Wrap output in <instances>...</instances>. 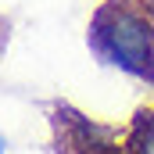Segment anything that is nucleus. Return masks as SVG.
<instances>
[{
    "instance_id": "f03ea898",
    "label": "nucleus",
    "mask_w": 154,
    "mask_h": 154,
    "mask_svg": "<svg viewBox=\"0 0 154 154\" xmlns=\"http://www.w3.org/2000/svg\"><path fill=\"white\" fill-rule=\"evenodd\" d=\"M129 151L133 154H154V111L140 115L136 129H133V140H129Z\"/></svg>"
},
{
    "instance_id": "f257e3e1",
    "label": "nucleus",
    "mask_w": 154,
    "mask_h": 154,
    "mask_svg": "<svg viewBox=\"0 0 154 154\" xmlns=\"http://www.w3.org/2000/svg\"><path fill=\"white\" fill-rule=\"evenodd\" d=\"M90 43L108 65L154 79V25L136 0H108L90 22Z\"/></svg>"
},
{
    "instance_id": "7ed1b4c3",
    "label": "nucleus",
    "mask_w": 154,
    "mask_h": 154,
    "mask_svg": "<svg viewBox=\"0 0 154 154\" xmlns=\"http://www.w3.org/2000/svg\"><path fill=\"white\" fill-rule=\"evenodd\" d=\"M0 154H7V143H4V136H0Z\"/></svg>"
}]
</instances>
